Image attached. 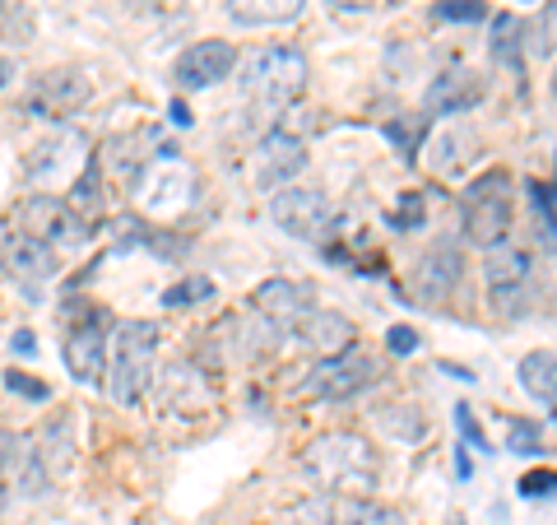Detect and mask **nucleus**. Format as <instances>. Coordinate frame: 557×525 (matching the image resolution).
I'll return each instance as SVG.
<instances>
[{"label": "nucleus", "instance_id": "obj_1", "mask_svg": "<svg viewBox=\"0 0 557 525\" xmlns=\"http://www.w3.org/2000/svg\"><path fill=\"white\" fill-rule=\"evenodd\" d=\"M307 89V57L298 47H260L242 61V94L260 117H278Z\"/></svg>", "mask_w": 557, "mask_h": 525}, {"label": "nucleus", "instance_id": "obj_2", "mask_svg": "<svg viewBox=\"0 0 557 525\" xmlns=\"http://www.w3.org/2000/svg\"><path fill=\"white\" fill-rule=\"evenodd\" d=\"M307 469L335 493H368L376 484V451L354 432H325L307 447Z\"/></svg>", "mask_w": 557, "mask_h": 525}, {"label": "nucleus", "instance_id": "obj_3", "mask_svg": "<svg viewBox=\"0 0 557 525\" xmlns=\"http://www.w3.org/2000/svg\"><path fill=\"white\" fill-rule=\"evenodd\" d=\"M460 223H465V237L483 252H493V247L507 242V229H511V178H507V168H487L483 178H474L465 186Z\"/></svg>", "mask_w": 557, "mask_h": 525}, {"label": "nucleus", "instance_id": "obj_4", "mask_svg": "<svg viewBox=\"0 0 557 525\" xmlns=\"http://www.w3.org/2000/svg\"><path fill=\"white\" fill-rule=\"evenodd\" d=\"M153 354H159V321H126L112 340V381L108 391L116 405H135L153 377Z\"/></svg>", "mask_w": 557, "mask_h": 525}, {"label": "nucleus", "instance_id": "obj_5", "mask_svg": "<svg viewBox=\"0 0 557 525\" xmlns=\"http://www.w3.org/2000/svg\"><path fill=\"white\" fill-rule=\"evenodd\" d=\"M20 233L47 242L51 252L57 247H84V242L94 237V223H84L75 209L65 205V196H28L20 205Z\"/></svg>", "mask_w": 557, "mask_h": 525}, {"label": "nucleus", "instance_id": "obj_6", "mask_svg": "<svg viewBox=\"0 0 557 525\" xmlns=\"http://www.w3.org/2000/svg\"><path fill=\"white\" fill-rule=\"evenodd\" d=\"M483 274H487V289H493V307L497 312L520 317V312L530 307V297H534V260H530L525 247H511V242L493 247L487 260H483Z\"/></svg>", "mask_w": 557, "mask_h": 525}, {"label": "nucleus", "instance_id": "obj_7", "mask_svg": "<svg viewBox=\"0 0 557 525\" xmlns=\"http://www.w3.org/2000/svg\"><path fill=\"white\" fill-rule=\"evenodd\" d=\"M376 377H381L376 358H368L362 349H348V354H339V358H321L317 367H311L307 391H311V395H321V400H344V395L368 391Z\"/></svg>", "mask_w": 557, "mask_h": 525}, {"label": "nucleus", "instance_id": "obj_8", "mask_svg": "<svg viewBox=\"0 0 557 525\" xmlns=\"http://www.w3.org/2000/svg\"><path fill=\"white\" fill-rule=\"evenodd\" d=\"M270 215H274L278 229L293 233V237H321L330 223H335V209H330V200L321 196V191H302V186L274 191Z\"/></svg>", "mask_w": 557, "mask_h": 525}, {"label": "nucleus", "instance_id": "obj_9", "mask_svg": "<svg viewBox=\"0 0 557 525\" xmlns=\"http://www.w3.org/2000/svg\"><path fill=\"white\" fill-rule=\"evenodd\" d=\"M233 65H237V51L228 42L205 38V42H190L177 57V65H172V80H177L182 89H209V84L228 80Z\"/></svg>", "mask_w": 557, "mask_h": 525}, {"label": "nucleus", "instance_id": "obj_10", "mask_svg": "<svg viewBox=\"0 0 557 525\" xmlns=\"http://www.w3.org/2000/svg\"><path fill=\"white\" fill-rule=\"evenodd\" d=\"M0 266L20 279L28 293H38L47 279L57 274V252H51L47 242H38V237H28V233L14 229L5 242H0Z\"/></svg>", "mask_w": 557, "mask_h": 525}, {"label": "nucleus", "instance_id": "obj_11", "mask_svg": "<svg viewBox=\"0 0 557 525\" xmlns=\"http://www.w3.org/2000/svg\"><path fill=\"white\" fill-rule=\"evenodd\" d=\"M293 335H298L311 354H321V358H339L348 354V349H358L354 340V321L339 317V312H325V307H307L298 321H293Z\"/></svg>", "mask_w": 557, "mask_h": 525}, {"label": "nucleus", "instance_id": "obj_12", "mask_svg": "<svg viewBox=\"0 0 557 525\" xmlns=\"http://www.w3.org/2000/svg\"><path fill=\"white\" fill-rule=\"evenodd\" d=\"M61 358H65L75 381H102V373H108V335H102V326L94 317L70 326Z\"/></svg>", "mask_w": 557, "mask_h": 525}, {"label": "nucleus", "instance_id": "obj_13", "mask_svg": "<svg viewBox=\"0 0 557 525\" xmlns=\"http://www.w3.org/2000/svg\"><path fill=\"white\" fill-rule=\"evenodd\" d=\"M307 168V149L288 131H270L256 145V182L260 186H284L288 178H298Z\"/></svg>", "mask_w": 557, "mask_h": 525}, {"label": "nucleus", "instance_id": "obj_14", "mask_svg": "<svg viewBox=\"0 0 557 525\" xmlns=\"http://www.w3.org/2000/svg\"><path fill=\"white\" fill-rule=\"evenodd\" d=\"M84 98H89V80H79L75 70H51V75L33 84L28 108L38 117H65L70 108H79Z\"/></svg>", "mask_w": 557, "mask_h": 525}, {"label": "nucleus", "instance_id": "obj_15", "mask_svg": "<svg viewBox=\"0 0 557 525\" xmlns=\"http://www.w3.org/2000/svg\"><path fill=\"white\" fill-rule=\"evenodd\" d=\"M460 274H465V260L456 242H437V247H428V256L418 260V289H423L428 303H442V297L456 293Z\"/></svg>", "mask_w": 557, "mask_h": 525}, {"label": "nucleus", "instance_id": "obj_16", "mask_svg": "<svg viewBox=\"0 0 557 525\" xmlns=\"http://www.w3.org/2000/svg\"><path fill=\"white\" fill-rule=\"evenodd\" d=\"M479 98H483V80L474 75V70H450V75L428 84L423 108H428V117H450V112L474 108Z\"/></svg>", "mask_w": 557, "mask_h": 525}, {"label": "nucleus", "instance_id": "obj_17", "mask_svg": "<svg viewBox=\"0 0 557 525\" xmlns=\"http://www.w3.org/2000/svg\"><path fill=\"white\" fill-rule=\"evenodd\" d=\"M256 312L265 317L274 330H293V321L307 312V293L298 284H288V279H270V284L256 289Z\"/></svg>", "mask_w": 557, "mask_h": 525}, {"label": "nucleus", "instance_id": "obj_18", "mask_svg": "<svg viewBox=\"0 0 557 525\" xmlns=\"http://www.w3.org/2000/svg\"><path fill=\"white\" fill-rule=\"evenodd\" d=\"M516 377H520V387L539 400V405L557 414V354H548V349H534V354L520 358Z\"/></svg>", "mask_w": 557, "mask_h": 525}, {"label": "nucleus", "instance_id": "obj_19", "mask_svg": "<svg viewBox=\"0 0 557 525\" xmlns=\"http://www.w3.org/2000/svg\"><path fill=\"white\" fill-rule=\"evenodd\" d=\"M330 525H399V516L362 493H339L330 502Z\"/></svg>", "mask_w": 557, "mask_h": 525}, {"label": "nucleus", "instance_id": "obj_20", "mask_svg": "<svg viewBox=\"0 0 557 525\" xmlns=\"http://www.w3.org/2000/svg\"><path fill=\"white\" fill-rule=\"evenodd\" d=\"M228 14L237 24H288L302 14V0H228Z\"/></svg>", "mask_w": 557, "mask_h": 525}, {"label": "nucleus", "instance_id": "obj_21", "mask_svg": "<svg viewBox=\"0 0 557 525\" xmlns=\"http://www.w3.org/2000/svg\"><path fill=\"white\" fill-rule=\"evenodd\" d=\"M520 38H525V24L516 14H502L493 24V57L511 70V75H525V61H520Z\"/></svg>", "mask_w": 557, "mask_h": 525}, {"label": "nucleus", "instance_id": "obj_22", "mask_svg": "<svg viewBox=\"0 0 557 525\" xmlns=\"http://www.w3.org/2000/svg\"><path fill=\"white\" fill-rule=\"evenodd\" d=\"M65 205L75 209V215H79L84 223H94V219L102 215V196H98V163H94V159L79 168V178H75V186H70Z\"/></svg>", "mask_w": 557, "mask_h": 525}, {"label": "nucleus", "instance_id": "obj_23", "mask_svg": "<svg viewBox=\"0 0 557 525\" xmlns=\"http://www.w3.org/2000/svg\"><path fill=\"white\" fill-rule=\"evenodd\" d=\"M530 205H534V223H539L544 247L557 252V200H553V186L548 182H530Z\"/></svg>", "mask_w": 557, "mask_h": 525}, {"label": "nucleus", "instance_id": "obj_24", "mask_svg": "<svg viewBox=\"0 0 557 525\" xmlns=\"http://www.w3.org/2000/svg\"><path fill=\"white\" fill-rule=\"evenodd\" d=\"M428 126H432V117H428V112H423V117H391L386 135L399 145V154H405V159H413V154L423 149V139H428Z\"/></svg>", "mask_w": 557, "mask_h": 525}, {"label": "nucleus", "instance_id": "obj_25", "mask_svg": "<svg viewBox=\"0 0 557 525\" xmlns=\"http://www.w3.org/2000/svg\"><path fill=\"white\" fill-rule=\"evenodd\" d=\"M502 424H507V451H516V456H539V451H544V432H539L534 418L507 414Z\"/></svg>", "mask_w": 557, "mask_h": 525}, {"label": "nucleus", "instance_id": "obj_26", "mask_svg": "<svg viewBox=\"0 0 557 525\" xmlns=\"http://www.w3.org/2000/svg\"><path fill=\"white\" fill-rule=\"evenodd\" d=\"M205 297H214V279L190 274V279H182V284H172L163 293V303L168 307H196V303H205Z\"/></svg>", "mask_w": 557, "mask_h": 525}, {"label": "nucleus", "instance_id": "obj_27", "mask_svg": "<svg viewBox=\"0 0 557 525\" xmlns=\"http://www.w3.org/2000/svg\"><path fill=\"white\" fill-rule=\"evenodd\" d=\"M432 20H442V24H479V20H487V5L483 0H437V5H432Z\"/></svg>", "mask_w": 557, "mask_h": 525}, {"label": "nucleus", "instance_id": "obj_28", "mask_svg": "<svg viewBox=\"0 0 557 525\" xmlns=\"http://www.w3.org/2000/svg\"><path fill=\"white\" fill-rule=\"evenodd\" d=\"M530 51L534 57H557V0H548L544 14H539V24L530 28Z\"/></svg>", "mask_w": 557, "mask_h": 525}, {"label": "nucleus", "instance_id": "obj_29", "mask_svg": "<svg viewBox=\"0 0 557 525\" xmlns=\"http://www.w3.org/2000/svg\"><path fill=\"white\" fill-rule=\"evenodd\" d=\"M423 196L418 191H405V200L395 205V215H391V229H399V233H413V229H423Z\"/></svg>", "mask_w": 557, "mask_h": 525}, {"label": "nucleus", "instance_id": "obj_30", "mask_svg": "<svg viewBox=\"0 0 557 525\" xmlns=\"http://www.w3.org/2000/svg\"><path fill=\"white\" fill-rule=\"evenodd\" d=\"M409 410H381V428L395 437H423V418H405Z\"/></svg>", "mask_w": 557, "mask_h": 525}, {"label": "nucleus", "instance_id": "obj_31", "mask_svg": "<svg viewBox=\"0 0 557 525\" xmlns=\"http://www.w3.org/2000/svg\"><path fill=\"white\" fill-rule=\"evenodd\" d=\"M456 428H460V437H469V447H474V451H487V437H483L479 418H474V410H469V405L456 410Z\"/></svg>", "mask_w": 557, "mask_h": 525}, {"label": "nucleus", "instance_id": "obj_32", "mask_svg": "<svg viewBox=\"0 0 557 525\" xmlns=\"http://www.w3.org/2000/svg\"><path fill=\"white\" fill-rule=\"evenodd\" d=\"M520 493H525V498L557 493V469H539V475H525V479H520Z\"/></svg>", "mask_w": 557, "mask_h": 525}, {"label": "nucleus", "instance_id": "obj_33", "mask_svg": "<svg viewBox=\"0 0 557 525\" xmlns=\"http://www.w3.org/2000/svg\"><path fill=\"white\" fill-rule=\"evenodd\" d=\"M386 349H391V354H413V349H418V330L413 326H391L386 330Z\"/></svg>", "mask_w": 557, "mask_h": 525}, {"label": "nucleus", "instance_id": "obj_34", "mask_svg": "<svg viewBox=\"0 0 557 525\" xmlns=\"http://www.w3.org/2000/svg\"><path fill=\"white\" fill-rule=\"evenodd\" d=\"M10 391H14V395H28V400H47V395H51L42 381H33L28 373H10Z\"/></svg>", "mask_w": 557, "mask_h": 525}, {"label": "nucleus", "instance_id": "obj_35", "mask_svg": "<svg viewBox=\"0 0 557 525\" xmlns=\"http://www.w3.org/2000/svg\"><path fill=\"white\" fill-rule=\"evenodd\" d=\"M14 354H33V349H38V344H33V330H14Z\"/></svg>", "mask_w": 557, "mask_h": 525}, {"label": "nucleus", "instance_id": "obj_36", "mask_svg": "<svg viewBox=\"0 0 557 525\" xmlns=\"http://www.w3.org/2000/svg\"><path fill=\"white\" fill-rule=\"evenodd\" d=\"M330 5H339V10H372L376 0H330Z\"/></svg>", "mask_w": 557, "mask_h": 525}, {"label": "nucleus", "instance_id": "obj_37", "mask_svg": "<svg viewBox=\"0 0 557 525\" xmlns=\"http://www.w3.org/2000/svg\"><path fill=\"white\" fill-rule=\"evenodd\" d=\"M126 5H135V10H168L172 0H126Z\"/></svg>", "mask_w": 557, "mask_h": 525}, {"label": "nucleus", "instance_id": "obj_38", "mask_svg": "<svg viewBox=\"0 0 557 525\" xmlns=\"http://www.w3.org/2000/svg\"><path fill=\"white\" fill-rule=\"evenodd\" d=\"M172 121H177V126H190V108H186V102H172Z\"/></svg>", "mask_w": 557, "mask_h": 525}, {"label": "nucleus", "instance_id": "obj_39", "mask_svg": "<svg viewBox=\"0 0 557 525\" xmlns=\"http://www.w3.org/2000/svg\"><path fill=\"white\" fill-rule=\"evenodd\" d=\"M450 377H460V381H474V373H469V367H456V363H442Z\"/></svg>", "mask_w": 557, "mask_h": 525}, {"label": "nucleus", "instance_id": "obj_40", "mask_svg": "<svg viewBox=\"0 0 557 525\" xmlns=\"http://www.w3.org/2000/svg\"><path fill=\"white\" fill-rule=\"evenodd\" d=\"M5 461H10V437L0 432V465H5Z\"/></svg>", "mask_w": 557, "mask_h": 525}, {"label": "nucleus", "instance_id": "obj_41", "mask_svg": "<svg viewBox=\"0 0 557 525\" xmlns=\"http://www.w3.org/2000/svg\"><path fill=\"white\" fill-rule=\"evenodd\" d=\"M5 80H10V61L0 57V89H5Z\"/></svg>", "mask_w": 557, "mask_h": 525}, {"label": "nucleus", "instance_id": "obj_42", "mask_svg": "<svg viewBox=\"0 0 557 525\" xmlns=\"http://www.w3.org/2000/svg\"><path fill=\"white\" fill-rule=\"evenodd\" d=\"M553 98H557V70H553Z\"/></svg>", "mask_w": 557, "mask_h": 525}, {"label": "nucleus", "instance_id": "obj_43", "mask_svg": "<svg viewBox=\"0 0 557 525\" xmlns=\"http://www.w3.org/2000/svg\"><path fill=\"white\" fill-rule=\"evenodd\" d=\"M553 200H557V182H553Z\"/></svg>", "mask_w": 557, "mask_h": 525}]
</instances>
